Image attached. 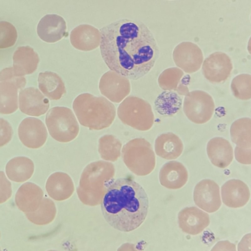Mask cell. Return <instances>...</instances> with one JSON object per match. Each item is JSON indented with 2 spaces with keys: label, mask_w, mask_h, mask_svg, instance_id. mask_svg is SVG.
<instances>
[{
  "label": "cell",
  "mask_w": 251,
  "mask_h": 251,
  "mask_svg": "<svg viewBox=\"0 0 251 251\" xmlns=\"http://www.w3.org/2000/svg\"><path fill=\"white\" fill-rule=\"evenodd\" d=\"M100 31L101 55L111 71L137 80L154 66L159 48L153 34L143 22L120 19Z\"/></svg>",
  "instance_id": "obj_1"
},
{
  "label": "cell",
  "mask_w": 251,
  "mask_h": 251,
  "mask_svg": "<svg viewBox=\"0 0 251 251\" xmlns=\"http://www.w3.org/2000/svg\"><path fill=\"white\" fill-rule=\"evenodd\" d=\"M101 209L106 221L114 228L130 232L145 221L149 199L144 188L128 178L116 179L107 188Z\"/></svg>",
  "instance_id": "obj_2"
},
{
  "label": "cell",
  "mask_w": 251,
  "mask_h": 251,
  "mask_svg": "<svg viewBox=\"0 0 251 251\" xmlns=\"http://www.w3.org/2000/svg\"><path fill=\"white\" fill-rule=\"evenodd\" d=\"M73 108L81 125L90 130H101L112 124L116 116L114 105L103 97L89 93L79 95Z\"/></svg>",
  "instance_id": "obj_3"
},
{
  "label": "cell",
  "mask_w": 251,
  "mask_h": 251,
  "mask_svg": "<svg viewBox=\"0 0 251 251\" xmlns=\"http://www.w3.org/2000/svg\"><path fill=\"white\" fill-rule=\"evenodd\" d=\"M117 115L123 123L140 131L150 129L154 123V114L151 104L135 96L126 98L120 104Z\"/></svg>",
  "instance_id": "obj_4"
},
{
  "label": "cell",
  "mask_w": 251,
  "mask_h": 251,
  "mask_svg": "<svg viewBox=\"0 0 251 251\" xmlns=\"http://www.w3.org/2000/svg\"><path fill=\"white\" fill-rule=\"evenodd\" d=\"M46 124L51 136L60 142H68L78 135L79 126L72 110L66 107L55 106L48 112Z\"/></svg>",
  "instance_id": "obj_5"
},
{
  "label": "cell",
  "mask_w": 251,
  "mask_h": 251,
  "mask_svg": "<svg viewBox=\"0 0 251 251\" xmlns=\"http://www.w3.org/2000/svg\"><path fill=\"white\" fill-rule=\"evenodd\" d=\"M183 104L186 116L192 122L197 124H203L209 121L215 109L211 96L202 90L188 92L184 98Z\"/></svg>",
  "instance_id": "obj_6"
},
{
  "label": "cell",
  "mask_w": 251,
  "mask_h": 251,
  "mask_svg": "<svg viewBox=\"0 0 251 251\" xmlns=\"http://www.w3.org/2000/svg\"><path fill=\"white\" fill-rule=\"evenodd\" d=\"M123 152L134 159V171L137 175H147L154 169L155 154L151 144L144 138L130 140L124 146Z\"/></svg>",
  "instance_id": "obj_7"
},
{
  "label": "cell",
  "mask_w": 251,
  "mask_h": 251,
  "mask_svg": "<svg viewBox=\"0 0 251 251\" xmlns=\"http://www.w3.org/2000/svg\"><path fill=\"white\" fill-rule=\"evenodd\" d=\"M233 69L231 60L226 53L216 51L210 54L203 61L202 74L213 83L225 81L230 76Z\"/></svg>",
  "instance_id": "obj_8"
},
{
  "label": "cell",
  "mask_w": 251,
  "mask_h": 251,
  "mask_svg": "<svg viewBox=\"0 0 251 251\" xmlns=\"http://www.w3.org/2000/svg\"><path fill=\"white\" fill-rule=\"evenodd\" d=\"M173 59L176 66L187 74H192L200 69L203 56L197 45L191 42H182L175 48Z\"/></svg>",
  "instance_id": "obj_9"
},
{
  "label": "cell",
  "mask_w": 251,
  "mask_h": 251,
  "mask_svg": "<svg viewBox=\"0 0 251 251\" xmlns=\"http://www.w3.org/2000/svg\"><path fill=\"white\" fill-rule=\"evenodd\" d=\"M101 94L110 101L119 103L130 92L128 78L113 71H108L101 77L99 81Z\"/></svg>",
  "instance_id": "obj_10"
},
{
  "label": "cell",
  "mask_w": 251,
  "mask_h": 251,
  "mask_svg": "<svg viewBox=\"0 0 251 251\" xmlns=\"http://www.w3.org/2000/svg\"><path fill=\"white\" fill-rule=\"evenodd\" d=\"M193 198L196 204L208 213L217 211L221 206L219 185L209 179H203L196 184Z\"/></svg>",
  "instance_id": "obj_11"
},
{
  "label": "cell",
  "mask_w": 251,
  "mask_h": 251,
  "mask_svg": "<svg viewBox=\"0 0 251 251\" xmlns=\"http://www.w3.org/2000/svg\"><path fill=\"white\" fill-rule=\"evenodd\" d=\"M18 135L25 146L37 149L42 146L46 141L48 132L44 124L40 120L27 117L20 124Z\"/></svg>",
  "instance_id": "obj_12"
},
{
  "label": "cell",
  "mask_w": 251,
  "mask_h": 251,
  "mask_svg": "<svg viewBox=\"0 0 251 251\" xmlns=\"http://www.w3.org/2000/svg\"><path fill=\"white\" fill-rule=\"evenodd\" d=\"M19 108L24 113L33 116L44 114L49 109L50 102L37 88L28 87L21 90L19 96Z\"/></svg>",
  "instance_id": "obj_13"
},
{
  "label": "cell",
  "mask_w": 251,
  "mask_h": 251,
  "mask_svg": "<svg viewBox=\"0 0 251 251\" xmlns=\"http://www.w3.org/2000/svg\"><path fill=\"white\" fill-rule=\"evenodd\" d=\"M178 222L182 231L191 235H197L209 225L210 220L207 213L192 206L185 207L179 212Z\"/></svg>",
  "instance_id": "obj_14"
},
{
  "label": "cell",
  "mask_w": 251,
  "mask_h": 251,
  "mask_svg": "<svg viewBox=\"0 0 251 251\" xmlns=\"http://www.w3.org/2000/svg\"><path fill=\"white\" fill-rule=\"evenodd\" d=\"M37 31L43 41L47 43H55L66 36V23L60 15L47 14L40 20Z\"/></svg>",
  "instance_id": "obj_15"
},
{
  "label": "cell",
  "mask_w": 251,
  "mask_h": 251,
  "mask_svg": "<svg viewBox=\"0 0 251 251\" xmlns=\"http://www.w3.org/2000/svg\"><path fill=\"white\" fill-rule=\"evenodd\" d=\"M72 45L82 51H90L100 44V33L96 27L88 24H82L75 27L70 35Z\"/></svg>",
  "instance_id": "obj_16"
},
{
  "label": "cell",
  "mask_w": 251,
  "mask_h": 251,
  "mask_svg": "<svg viewBox=\"0 0 251 251\" xmlns=\"http://www.w3.org/2000/svg\"><path fill=\"white\" fill-rule=\"evenodd\" d=\"M222 199L224 203L231 208L244 206L250 197V190L242 181L231 179L225 182L221 187Z\"/></svg>",
  "instance_id": "obj_17"
},
{
  "label": "cell",
  "mask_w": 251,
  "mask_h": 251,
  "mask_svg": "<svg viewBox=\"0 0 251 251\" xmlns=\"http://www.w3.org/2000/svg\"><path fill=\"white\" fill-rule=\"evenodd\" d=\"M188 172L184 166L178 161H171L161 168L159 175L160 184L169 189H177L187 182Z\"/></svg>",
  "instance_id": "obj_18"
},
{
  "label": "cell",
  "mask_w": 251,
  "mask_h": 251,
  "mask_svg": "<svg viewBox=\"0 0 251 251\" xmlns=\"http://www.w3.org/2000/svg\"><path fill=\"white\" fill-rule=\"evenodd\" d=\"M206 151L211 163L220 168L227 167L233 158V148L230 143L222 137L210 139L207 143Z\"/></svg>",
  "instance_id": "obj_19"
},
{
  "label": "cell",
  "mask_w": 251,
  "mask_h": 251,
  "mask_svg": "<svg viewBox=\"0 0 251 251\" xmlns=\"http://www.w3.org/2000/svg\"><path fill=\"white\" fill-rule=\"evenodd\" d=\"M43 196L42 189L31 182L22 185L15 196V202L20 210L25 213L35 211L39 206Z\"/></svg>",
  "instance_id": "obj_20"
},
{
  "label": "cell",
  "mask_w": 251,
  "mask_h": 251,
  "mask_svg": "<svg viewBox=\"0 0 251 251\" xmlns=\"http://www.w3.org/2000/svg\"><path fill=\"white\" fill-rule=\"evenodd\" d=\"M12 67L14 74L18 76H24L34 72L39 62L38 54L29 46L17 48L13 56Z\"/></svg>",
  "instance_id": "obj_21"
},
{
  "label": "cell",
  "mask_w": 251,
  "mask_h": 251,
  "mask_svg": "<svg viewBox=\"0 0 251 251\" xmlns=\"http://www.w3.org/2000/svg\"><path fill=\"white\" fill-rule=\"evenodd\" d=\"M155 153L166 159H175L182 153L183 145L179 137L173 132H167L159 135L155 141Z\"/></svg>",
  "instance_id": "obj_22"
},
{
  "label": "cell",
  "mask_w": 251,
  "mask_h": 251,
  "mask_svg": "<svg viewBox=\"0 0 251 251\" xmlns=\"http://www.w3.org/2000/svg\"><path fill=\"white\" fill-rule=\"evenodd\" d=\"M38 86L42 92L51 100H58L66 92L65 83L56 73L46 71L39 74Z\"/></svg>",
  "instance_id": "obj_23"
},
{
  "label": "cell",
  "mask_w": 251,
  "mask_h": 251,
  "mask_svg": "<svg viewBox=\"0 0 251 251\" xmlns=\"http://www.w3.org/2000/svg\"><path fill=\"white\" fill-rule=\"evenodd\" d=\"M34 166L29 158L20 156L11 159L6 164V173L12 181L22 182L30 178L34 172Z\"/></svg>",
  "instance_id": "obj_24"
},
{
  "label": "cell",
  "mask_w": 251,
  "mask_h": 251,
  "mask_svg": "<svg viewBox=\"0 0 251 251\" xmlns=\"http://www.w3.org/2000/svg\"><path fill=\"white\" fill-rule=\"evenodd\" d=\"M18 86L12 81H0V113L11 114L18 109Z\"/></svg>",
  "instance_id": "obj_25"
},
{
  "label": "cell",
  "mask_w": 251,
  "mask_h": 251,
  "mask_svg": "<svg viewBox=\"0 0 251 251\" xmlns=\"http://www.w3.org/2000/svg\"><path fill=\"white\" fill-rule=\"evenodd\" d=\"M230 134L232 141L237 146L244 149L251 147V119L241 118L231 125Z\"/></svg>",
  "instance_id": "obj_26"
},
{
  "label": "cell",
  "mask_w": 251,
  "mask_h": 251,
  "mask_svg": "<svg viewBox=\"0 0 251 251\" xmlns=\"http://www.w3.org/2000/svg\"><path fill=\"white\" fill-rule=\"evenodd\" d=\"M182 102V99L175 92L164 91L156 98L154 107L159 114L171 116L179 111Z\"/></svg>",
  "instance_id": "obj_27"
},
{
  "label": "cell",
  "mask_w": 251,
  "mask_h": 251,
  "mask_svg": "<svg viewBox=\"0 0 251 251\" xmlns=\"http://www.w3.org/2000/svg\"><path fill=\"white\" fill-rule=\"evenodd\" d=\"M184 75L183 71L177 67H171L164 70L159 75L158 83L159 87L165 91H177L181 95H187V88L180 86L181 79Z\"/></svg>",
  "instance_id": "obj_28"
},
{
  "label": "cell",
  "mask_w": 251,
  "mask_h": 251,
  "mask_svg": "<svg viewBox=\"0 0 251 251\" xmlns=\"http://www.w3.org/2000/svg\"><path fill=\"white\" fill-rule=\"evenodd\" d=\"M54 214L53 203L48 199L43 200L39 207L35 211L25 213L29 221L38 225H45L51 222Z\"/></svg>",
  "instance_id": "obj_29"
},
{
  "label": "cell",
  "mask_w": 251,
  "mask_h": 251,
  "mask_svg": "<svg viewBox=\"0 0 251 251\" xmlns=\"http://www.w3.org/2000/svg\"><path fill=\"white\" fill-rule=\"evenodd\" d=\"M230 88L234 96L241 100H249L251 98V75L242 74L234 77L231 82Z\"/></svg>",
  "instance_id": "obj_30"
},
{
  "label": "cell",
  "mask_w": 251,
  "mask_h": 251,
  "mask_svg": "<svg viewBox=\"0 0 251 251\" xmlns=\"http://www.w3.org/2000/svg\"><path fill=\"white\" fill-rule=\"evenodd\" d=\"M17 39V32L14 26L6 21L0 22V49L13 46Z\"/></svg>",
  "instance_id": "obj_31"
},
{
  "label": "cell",
  "mask_w": 251,
  "mask_h": 251,
  "mask_svg": "<svg viewBox=\"0 0 251 251\" xmlns=\"http://www.w3.org/2000/svg\"><path fill=\"white\" fill-rule=\"evenodd\" d=\"M121 146V142L113 135L106 134L99 139V151L101 153H119Z\"/></svg>",
  "instance_id": "obj_32"
},
{
  "label": "cell",
  "mask_w": 251,
  "mask_h": 251,
  "mask_svg": "<svg viewBox=\"0 0 251 251\" xmlns=\"http://www.w3.org/2000/svg\"><path fill=\"white\" fill-rule=\"evenodd\" d=\"M10 81L17 84L19 89H22L26 84V79L24 76L16 75L12 67L6 68L0 72V81Z\"/></svg>",
  "instance_id": "obj_33"
},
{
  "label": "cell",
  "mask_w": 251,
  "mask_h": 251,
  "mask_svg": "<svg viewBox=\"0 0 251 251\" xmlns=\"http://www.w3.org/2000/svg\"><path fill=\"white\" fill-rule=\"evenodd\" d=\"M12 194L10 182L6 178L4 173L0 171V203L8 200Z\"/></svg>",
  "instance_id": "obj_34"
},
{
  "label": "cell",
  "mask_w": 251,
  "mask_h": 251,
  "mask_svg": "<svg viewBox=\"0 0 251 251\" xmlns=\"http://www.w3.org/2000/svg\"><path fill=\"white\" fill-rule=\"evenodd\" d=\"M13 129L5 120L0 118V147L7 144L11 139Z\"/></svg>",
  "instance_id": "obj_35"
},
{
  "label": "cell",
  "mask_w": 251,
  "mask_h": 251,
  "mask_svg": "<svg viewBox=\"0 0 251 251\" xmlns=\"http://www.w3.org/2000/svg\"><path fill=\"white\" fill-rule=\"evenodd\" d=\"M251 149H244L236 146L235 149V156L237 160L242 164H250Z\"/></svg>",
  "instance_id": "obj_36"
},
{
  "label": "cell",
  "mask_w": 251,
  "mask_h": 251,
  "mask_svg": "<svg viewBox=\"0 0 251 251\" xmlns=\"http://www.w3.org/2000/svg\"></svg>",
  "instance_id": "obj_37"
}]
</instances>
